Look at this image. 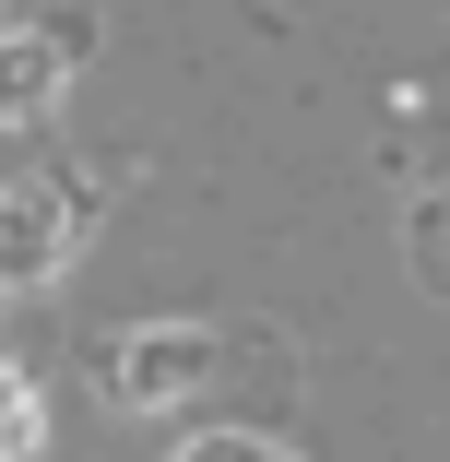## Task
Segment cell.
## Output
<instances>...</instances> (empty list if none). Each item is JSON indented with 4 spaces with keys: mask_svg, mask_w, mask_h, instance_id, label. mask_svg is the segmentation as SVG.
Returning a JSON list of instances; mask_svg holds the SVG:
<instances>
[{
    "mask_svg": "<svg viewBox=\"0 0 450 462\" xmlns=\"http://www.w3.org/2000/svg\"><path fill=\"white\" fill-rule=\"evenodd\" d=\"M178 462H285V450H261V439H202V450H178Z\"/></svg>",
    "mask_w": 450,
    "mask_h": 462,
    "instance_id": "5",
    "label": "cell"
},
{
    "mask_svg": "<svg viewBox=\"0 0 450 462\" xmlns=\"http://www.w3.org/2000/svg\"><path fill=\"white\" fill-rule=\"evenodd\" d=\"M48 439V403H36V380H24V367H0V462H24Z\"/></svg>",
    "mask_w": 450,
    "mask_h": 462,
    "instance_id": "4",
    "label": "cell"
},
{
    "mask_svg": "<svg viewBox=\"0 0 450 462\" xmlns=\"http://www.w3.org/2000/svg\"><path fill=\"white\" fill-rule=\"evenodd\" d=\"M60 96V48L48 36H0V119H36Z\"/></svg>",
    "mask_w": 450,
    "mask_h": 462,
    "instance_id": "3",
    "label": "cell"
},
{
    "mask_svg": "<svg viewBox=\"0 0 450 462\" xmlns=\"http://www.w3.org/2000/svg\"><path fill=\"white\" fill-rule=\"evenodd\" d=\"M71 214L48 202V178H0V273H48Z\"/></svg>",
    "mask_w": 450,
    "mask_h": 462,
    "instance_id": "2",
    "label": "cell"
},
{
    "mask_svg": "<svg viewBox=\"0 0 450 462\" xmlns=\"http://www.w3.org/2000/svg\"><path fill=\"white\" fill-rule=\"evenodd\" d=\"M202 380H214V344L202 332H131L107 356V392L119 403H178V392H202Z\"/></svg>",
    "mask_w": 450,
    "mask_h": 462,
    "instance_id": "1",
    "label": "cell"
}]
</instances>
